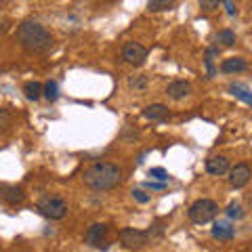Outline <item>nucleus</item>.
<instances>
[{"label": "nucleus", "instance_id": "obj_11", "mask_svg": "<svg viewBox=\"0 0 252 252\" xmlns=\"http://www.w3.org/2000/svg\"><path fill=\"white\" fill-rule=\"evenodd\" d=\"M235 235V227L231 223H225V220H217L215 227H212V238L215 240H223V242H229L233 240Z\"/></svg>", "mask_w": 252, "mask_h": 252}, {"label": "nucleus", "instance_id": "obj_12", "mask_svg": "<svg viewBox=\"0 0 252 252\" xmlns=\"http://www.w3.org/2000/svg\"><path fill=\"white\" fill-rule=\"evenodd\" d=\"M246 69H248V63L242 57H231V59H225L220 63V72L223 74H242V72H246Z\"/></svg>", "mask_w": 252, "mask_h": 252}, {"label": "nucleus", "instance_id": "obj_17", "mask_svg": "<svg viewBox=\"0 0 252 252\" xmlns=\"http://www.w3.org/2000/svg\"><path fill=\"white\" fill-rule=\"evenodd\" d=\"M42 94L51 101V103H55V101L59 99V86H57V82H55V80H49V82H46V84L42 86Z\"/></svg>", "mask_w": 252, "mask_h": 252}, {"label": "nucleus", "instance_id": "obj_8", "mask_svg": "<svg viewBox=\"0 0 252 252\" xmlns=\"http://www.w3.org/2000/svg\"><path fill=\"white\" fill-rule=\"evenodd\" d=\"M250 177H252V170L246 162H240V164H235V166L229 170V183L231 187L235 189H242V187H246L250 183Z\"/></svg>", "mask_w": 252, "mask_h": 252}, {"label": "nucleus", "instance_id": "obj_5", "mask_svg": "<svg viewBox=\"0 0 252 252\" xmlns=\"http://www.w3.org/2000/svg\"><path fill=\"white\" fill-rule=\"evenodd\" d=\"M118 240H120V244L126 250H141V248L147 246L149 233L141 231V229H135V227H126V229H120Z\"/></svg>", "mask_w": 252, "mask_h": 252}, {"label": "nucleus", "instance_id": "obj_3", "mask_svg": "<svg viewBox=\"0 0 252 252\" xmlns=\"http://www.w3.org/2000/svg\"><path fill=\"white\" fill-rule=\"evenodd\" d=\"M191 223L195 225H206L210 220H215V217L219 215V204L215 200H208V198H202V200H195L191 206L187 210Z\"/></svg>", "mask_w": 252, "mask_h": 252}, {"label": "nucleus", "instance_id": "obj_14", "mask_svg": "<svg viewBox=\"0 0 252 252\" xmlns=\"http://www.w3.org/2000/svg\"><path fill=\"white\" fill-rule=\"evenodd\" d=\"M189 93H191V84L185 82V80H175V82H170L168 89H166V94H168L170 99H183V97H187Z\"/></svg>", "mask_w": 252, "mask_h": 252}, {"label": "nucleus", "instance_id": "obj_9", "mask_svg": "<svg viewBox=\"0 0 252 252\" xmlns=\"http://www.w3.org/2000/svg\"><path fill=\"white\" fill-rule=\"evenodd\" d=\"M0 200L11 204V206H17V204H21L23 200H26V193H23V189L17 187V185H6L2 183L0 185Z\"/></svg>", "mask_w": 252, "mask_h": 252}, {"label": "nucleus", "instance_id": "obj_6", "mask_svg": "<svg viewBox=\"0 0 252 252\" xmlns=\"http://www.w3.org/2000/svg\"><path fill=\"white\" fill-rule=\"evenodd\" d=\"M122 59L126 63H130V65L139 67V65H143L145 59H147V49L139 42H128L122 49Z\"/></svg>", "mask_w": 252, "mask_h": 252}, {"label": "nucleus", "instance_id": "obj_20", "mask_svg": "<svg viewBox=\"0 0 252 252\" xmlns=\"http://www.w3.org/2000/svg\"><path fill=\"white\" fill-rule=\"evenodd\" d=\"M225 212H227V217H229V219H235V220H238V219H244V215H246L240 202H231L229 206H227Z\"/></svg>", "mask_w": 252, "mask_h": 252}, {"label": "nucleus", "instance_id": "obj_24", "mask_svg": "<svg viewBox=\"0 0 252 252\" xmlns=\"http://www.w3.org/2000/svg\"><path fill=\"white\" fill-rule=\"evenodd\" d=\"M219 4H223V0H200V6L204 11H215Z\"/></svg>", "mask_w": 252, "mask_h": 252}, {"label": "nucleus", "instance_id": "obj_25", "mask_svg": "<svg viewBox=\"0 0 252 252\" xmlns=\"http://www.w3.org/2000/svg\"><path fill=\"white\" fill-rule=\"evenodd\" d=\"M132 198H135L139 204H147L149 202V195L143 191V189H132Z\"/></svg>", "mask_w": 252, "mask_h": 252}, {"label": "nucleus", "instance_id": "obj_13", "mask_svg": "<svg viewBox=\"0 0 252 252\" xmlns=\"http://www.w3.org/2000/svg\"><path fill=\"white\" fill-rule=\"evenodd\" d=\"M168 107L166 105H162V103H154V105H147L143 109V116L147 118V120H152V122H164L168 118Z\"/></svg>", "mask_w": 252, "mask_h": 252}, {"label": "nucleus", "instance_id": "obj_2", "mask_svg": "<svg viewBox=\"0 0 252 252\" xmlns=\"http://www.w3.org/2000/svg\"><path fill=\"white\" fill-rule=\"evenodd\" d=\"M17 42L30 53H46L53 46V36L36 21H23L17 28Z\"/></svg>", "mask_w": 252, "mask_h": 252}, {"label": "nucleus", "instance_id": "obj_7", "mask_svg": "<svg viewBox=\"0 0 252 252\" xmlns=\"http://www.w3.org/2000/svg\"><path fill=\"white\" fill-rule=\"evenodd\" d=\"M107 233H109V227L105 223H93L84 233V244H89L93 248H101V244L105 242Z\"/></svg>", "mask_w": 252, "mask_h": 252}, {"label": "nucleus", "instance_id": "obj_1", "mask_svg": "<svg viewBox=\"0 0 252 252\" xmlns=\"http://www.w3.org/2000/svg\"><path fill=\"white\" fill-rule=\"evenodd\" d=\"M84 185H89L94 191H107L120 185L122 181V168L112 162H97L89 170H84Z\"/></svg>", "mask_w": 252, "mask_h": 252}, {"label": "nucleus", "instance_id": "obj_18", "mask_svg": "<svg viewBox=\"0 0 252 252\" xmlns=\"http://www.w3.org/2000/svg\"><path fill=\"white\" fill-rule=\"evenodd\" d=\"M217 42L220 46H233L235 44V34L231 30H220L217 34Z\"/></svg>", "mask_w": 252, "mask_h": 252}, {"label": "nucleus", "instance_id": "obj_28", "mask_svg": "<svg viewBox=\"0 0 252 252\" xmlns=\"http://www.w3.org/2000/svg\"><path fill=\"white\" fill-rule=\"evenodd\" d=\"M145 187H147V189H164V187H166V183H156V181H147Z\"/></svg>", "mask_w": 252, "mask_h": 252}, {"label": "nucleus", "instance_id": "obj_21", "mask_svg": "<svg viewBox=\"0 0 252 252\" xmlns=\"http://www.w3.org/2000/svg\"><path fill=\"white\" fill-rule=\"evenodd\" d=\"M172 2H175V0H149V2H147V9H149V11H154V13H158V11H166Z\"/></svg>", "mask_w": 252, "mask_h": 252}, {"label": "nucleus", "instance_id": "obj_22", "mask_svg": "<svg viewBox=\"0 0 252 252\" xmlns=\"http://www.w3.org/2000/svg\"><path fill=\"white\" fill-rule=\"evenodd\" d=\"M128 86H130V89H145V86H147V78L145 76H130L128 78Z\"/></svg>", "mask_w": 252, "mask_h": 252}, {"label": "nucleus", "instance_id": "obj_4", "mask_svg": "<svg viewBox=\"0 0 252 252\" xmlns=\"http://www.w3.org/2000/svg\"><path fill=\"white\" fill-rule=\"evenodd\" d=\"M67 202L63 198H57V195H51V198H44L38 202V212L49 219V220H61L67 217Z\"/></svg>", "mask_w": 252, "mask_h": 252}, {"label": "nucleus", "instance_id": "obj_19", "mask_svg": "<svg viewBox=\"0 0 252 252\" xmlns=\"http://www.w3.org/2000/svg\"><path fill=\"white\" fill-rule=\"evenodd\" d=\"M219 55V49H208L206 51V59H204V63H206L208 67V76H217V67H215V57Z\"/></svg>", "mask_w": 252, "mask_h": 252}, {"label": "nucleus", "instance_id": "obj_23", "mask_svg": "<svg viewBox=\"0 0 252 252\" xmlns=\"http://www.w3.org/2000/svg\"><path fill=\"white\" fill-rule=\"evenodd\" d=\"M149 177H152V179H156V181H160V183H166V181L170 179V177H168V172L164 170V168H160V166L149 170Z\"/></svg>", "mask_w": 252, "mask_h": 252}, {"label": "nucleus", "instance_id": "obj_10", "mask_svg": "<svg viewBox=\"0 0 252 252\" xmlns=\"http://www.w3.org/2000/svg\"><path fill=\"white\" fill-rule=\"evenodd\" d=\"M229 170V160L225 156H212L206 160V172L212 177H220Z\"/></svg>", "mask_w": 252, "mask_h": 252}, {"label": "nucleus", "instance_id": "obj_16", "mask_svg": "<svg viewBox=\"0 0 252 252\" xmlns=\"http://www.w3.org/2000/svg\"><path fill=\"white\" fill-rule=\"evenodd\" d=\"M229 91H231V94H235V97H238V99H242L246 105H250V103H252V93L246 89V86L231 84V86H229Z\"/></svg>", "mask_w": 252, "mask_h": 252}, {"label": "nucleus", "instance_id": "obj_26", "mask_svg": "<svg viewBox=\"0 0 252 252\" xmlns=\"http://www.w3.org/2000/svg\"><path fill=\"white\" fill-rule=\"evenodd\" d=\"M223 4H225V11L229 17H235V15H238V6H235L233 0H223Z\"/></svg>", "mask_w": 252, "mask_h": 252}, {"label": "nucleus", "instance_id": "obj_27", "mask_svg": "<svg viewBox=\"0 0 252 252\" xmlns=\"http://www.w3.org/2000/svg\"><path fill=\"white\" fill-rule=\"evenodd\" d=\"M9 124H11V114L0 107V128H6Z\"/></svg>", "mask_w": 252, "mask_h": 252}, {"label": "nucleus", "instance_id": "obj_15", "mask_svg": "<svg viewBox=\"0 0 252 252\" xmlns=\"http://www.w3.org/2000/svg\"><path fill=\"white\" fill-rule=\"evenodd\" d=\"M23 93H26V97L30 101H38L42 97V84L40 82H28L23 86Z\"/></svg>", "mask_w": 252, "mask_h": 252}]
</instances>
